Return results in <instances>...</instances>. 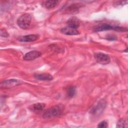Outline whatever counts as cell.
Listing matches in <instances>:
<instances>
[{
	"label": "cell",
	"instance_id": "1",
	"mask_svg": "<svg viewBox=\"0 0 128 128\" xmlns=\"http://www.w3.org/2000/svg\"><path fill=\"white\" fill-rule=\"evenodd\" d=\"M64 109V106L62 104L55 105L46 110L43 114L44 118H51L60 116Z\"/></svg>",
	"mask_w": 128,
	"mask_h": 128
},
{
	"label": "cell",
	"instance_id": "2",
	"mask_svg": "<svg viewBox=\"0 0 128 128\" xmlns=\"http://www.w3.org/2000/svg\"><path fill=\"white\" fill-rule=\"evenodd\" d=\"M32 17L28 14H24L20 16L17 20V24L20 28L23 30L28 28L31 23Z\"/></svg>",
	"mask_w": 128,
	"mask_h": 128
},
{
	"label": "cell",
	"instance_id": "3",
	"mask_svg": "<svg viewBox=\"0 0 128 128\" xmlns=\"http://www.w3.org/2000/svg\"><path fill=\"white\" fill-rule=\"evenodd\" d=\"M114 30L118 32H124L127 30V28L124 27L118 26H112L107 24H103L101 25L98 26L94 28L95 32H102L106 30Z\"/></svg>",
	"mask_w": 128,
	"mask_h": 128
},
{
	"label": "cell",
	"instance_id": "4",
	"mask_svg": "<svg viewBox=\"0 0 128 128\" xmlns=\"http://www.w3.org/2000/svg\"><path fill=\"white\" fill-rule=\"evenodd\" d=\"M106 105V102L105 100L102 99L100 100L96 104V105L92 108L91 113L94 116H99L100 114L104 110Z\"/></svg>",
	"mask_w": 128,
	"mask_h": 128
},
{
	"label": "cell",
	"instance_id": "5",
	"mask_svg": "<svg viewBox=\"0 0 128 128\" xmlns=\"http://www.w3.org/2000/svg\"><path fill=\"white\" fill-rule=\"evenodd\" d=\"M94 58L98 63L102 64H109L110 61V56L102 52L95 54Z\"/></svg>",
	"mask_w": 128,
	"mask_h": 128
},
{
	"label": "cell",
	"instance_id": "6",
	"mask_svg": "<svg viewBox=\"0 0 128 128\" xmlns=\"http://www.w3.org/2000/svg\"><path fill=\"white\" fill-rule=\"evenodd\" d=\"M42 52L38 50H32L26 53L24 56V59L26 60H32L40 57Z\"/></svg>",
	"mask_w": 128,
	"mask_h": 128
},
{
	"label": "cell",
	"instance_id": "7",
	"mask_svg": "<svg viewBox=\"0 0 128 128\" xmlns=\"http://www.w3.org/2000/svg\"><path fill=\"white\" fill-rule=\"evenodd\" d=\"M40 38L38 34H31L22 36L19 38L18 40L22 42H32L38 40Z\"/></svg>",
	"mask_w": 128,
	"mask_h": 128
},
{
	"label": "cell",
	"instance_id": "8",
	"mask_svg": "<svg viewBox=\"0 0 128 128\" xmlns=\"http://www.w3.org/2000/svg\"><path fill=\"white\" fill-rule=\"evenodd\" d=\"M22 83V81L17 79H9L4 80L1 83V86L10 87L18 85Z\"/></svg>",
	"mask_w": 128,
	"mask_h": 128
},
{
	"label": "cell",
	"instance_id": "9",
	"mask_svg": "<svg viewBox=\"0 0 128 128\" xmlns=\"http://www.w3.org/2000/svg\"><path fill=\"white\" fill-rule=\"evenodd\" d=\"M68 26L77 29L80 26V20L76 17L72 16L66 22Z\"/></svg>",
	"mask_w": 128,
	"mask_h": 128
},
{
	"label": "cell",
	"instance_id": "10",
	"mask_svg": "<svg viewBox=\"0 0 128 128\" xmlns=\"http://www.w3.org/2000/svg\"><path fill=\"white\" fill-rule=\"evenodd\" d=\"M60 32L62 33L69 36H73V35H78L80 34L79 32L77 30V29H75L69 26L65 27L61 29Z\"/></svg>",
	"mask_w": 128,
	"mask_h": 128
},
{
	"label": "cell",
	"instance_id": "11",
	"mask_svg": "<svg viewBox=\"0 0 128 128\" xmlns=\"http://www.w3.org/2000/svg\"><path fill=\"white\" fill-rule=\"evenodd\" d=\"M34 78L37 80H46L50 81L53 79L52 76L50 74H39L34 76Z\"/></svg>",
	"mask_w": 128,
	"mask_h": 128
},
{
	"label": "cell",
	"instance_id": "12",
	"mask_svg": "<svg viewBox=\"0 0 128 128\" xmlns=\"http://www.w3.org/2000/svg\"><path fill=\"white\" fill-rule=\"evenodd\" d=\"M45 106H46L45 104L38 102V103L34 104L32 105L30 107V109L33 111L38 112V111L42 110L45 108Z\"/></svg>",
	"mask_w": 128,
	"mask_h": 128
},
{
	"label": "cell",
	"instance_id": "13",
	"mask_svg": "<svg viewBox=\"0 0 128 128\" xmlns=\"http://www.w3.org/2000/svg\"><path fill=\"white\" fill-rule=\"evenodd\" d=\"M76 94V88L74 86H70L66 90V96L68 98H72Z\"/></svg>",
	"mask_w": 128,
	"mask_h": 128
},
{
	"label": "cell",
	"instance_id": "14",
	"mask_svg": "<svg viewBox=\"0 0 128 128\" xmlns=\"http://www.w3.org/2000/svg\"><path fill=\"white\" fill-rule=\"evenodd\" d=\"M58 2V0H46L44 2V6L48 9L52 8L56 6Z\"/></svg>",
	"mask_w": 128,
	"mask_h": 128
},
{
	"label": "cell",
	"instance_id": "15",
	"mask_svg": "<svg viewBox=\"0 0 128 128\" xmlns=\"http://www.w3.org/2000/svg\"><path fill=\"white\" fill-rule=\"evenodd\" d=\"M128 120L126 118H122L117 122V128H127L128 127Z\"/></svg>",
	"mask_w": 128,
	"mask_h": 128
},
{
	"label": "cell",
	"instance_id": "16",
	"mask_svg": "<svg viewBox=\"0 0 128 128\" xmlns=\"http://www.w3.org/2000/svg\"><path fill=\"white\" fill-rule=\"evenodd\" d=\"M108 126V122H107L104 120L100 122L98 126V128H107Z\"/></svg>",
	"mask_w": 128,
	"mask_h": 128
},
{
	"label": "cell",
	"instance_id": "17",
	"mask_svg": "<svg viewBox=\"0 0 128 128\" xmlns=\"http://www.w3.org/2000/svg\"><path fill=\"white\" fill-rule=\"evenodd\" d=\"M0 36L2 37L6 38V37L9 36V34L4 29H1L0 30Z\"/></svg>",
	"mask_w": 128,
	"mask_h": 128
},
{
	"label": "cell",
	"instance_id": "18",
	"mask_svg": "<svg viewBox=\"0 0 128 128\" xmlns=\"http://www.w3.org/2000/svg\"><path fill=\"white\" fill-rule=\"evenodd\" d=\"M106 39L108 40H116V37L115 36H108L106 38Z\"/></svg>",
	"mask_w": 128,
	"mask_h": 128
},
{
	"label": "cell",
	"instance_id": "19",
	"mask_svg": "<svg viewBox=\"0 0 128 128\" xmlns=\"http://www.w3.org/2000/svg\"><path fill=\"white\" fill-rule=\"evenodd\" d=\"M127 3H128V1H118V2H116V6H120V5H121L122 4L124 5L125 4H126Z\"/></svg>",
	"mask_w": 128,
	"mask_h": 128
}]
</instances>
